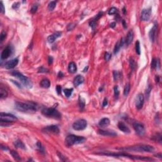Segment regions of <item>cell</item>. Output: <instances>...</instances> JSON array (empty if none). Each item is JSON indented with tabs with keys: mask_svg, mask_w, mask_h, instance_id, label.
<instances>
[{
	"mask_svg": "<svg viewBox=\"0 0 162 162\" xmlns=\"http://www.w3.org/2000/svg\"><path fill=\"white\" fill-rule=\"evenodd\" d=\"M17 110L23 113H34L38 110V106L32 101L16 102L15 104Z\"/></svg>",
	"mask_w": 162,
	"mask_h": 162,
	"instance_id": "1",
	"label": "cell"
},
{
	"mask_svg": "<svg viewBox=\"0 0 162 162\" xmlns=\"http://www.w3.org/2000/svg\"><path fill=\"white\" fill-rule=\"evenodd\" d=\"M120 150L122 151H137V152H148V153H152L154 151V148L152 146L146 145V144H138V145L133 146L120 148Z\"/></svg>",
	"mask_w": 162,
	"mask_h": 162,
	"instance_id": "2",
	"label": "cell"
},
{
	"mask_svg": "<svg viewBox=\"0 0 162 162\" xmlns=\"http://www.w3.org/2000/svg\"><path fill=\"white\" fill-rule=\"evenodd\" d=\"M99 154L101 155H106V156H115V157H125V158H129L130 159L134 160H146V161H151L153 160L152 158H150L149 157H144V156H133L131 154H126V153H111V152H103V153H101Z\"/></svg>",
	"mask_w": 162,
	"mask_h": 162,
	"instance_id": "3",
	"label": "cell"
},
{
	"mask_svg": "<svg viewBox=\"0 0 162 162\" xmlns=\"http://www.w3.org/2000/svg\"><path fill=\"white\" fill-rule=\"evenodd\" d=\"M11 74L14 77L18 78L20 80V82L23 84V86L26 87L27 88H28V89L32 88V82H31V80L28 77H25L22 74L19 72V71H17V70H14V71L11 72Z\"/></svg>",
	"mask_w": 162,
	"mask_h": 162,
	"instance_id": "4",
	"label": "cell"
},
{
	"mask_svg": "<svg viewBox=\"0 0 162 162\" xmlns=\"http://www.w3.org/2000/svg\"><path fill=\"white\" fill-rule=\"evenodd\" d=\"M86 139L84 137L75 136V135H69L65 139V144L67 146H71L74 144L82 143Z\"/></svg>",
	"mask_w": 162,
	"mask_h": 162,
	"instance_id": "5",
	"label": "cell"
},
{
	"mask_svg": "<svg viewBox=\"0 0 162 162\" xmlns=\"http://www.w3.org/2000/svg\"><path fill=\"white\" fill-rule=\"evenodd\" d=\"M42 113L46 117L54 119H60L62 117L60 113L53 108H46L42 110Z\"/></svg>",
	"mask_w": 162,
	"mask_h": 162,
	"instance_id": "6",
	"label": "cell"
},
{
	"mask_svg": "<svg viewBox=\"0 0 162 162\" xmlns=\"http://www.w3.org/2000/svg\"><path fill=\"white\" fill-rule=\"evenodd\" d=\"M0 119L1 122H6V123H11L17 121V118L15 116L10 113H1L0 114Z\"/></svg>",
	"mask_w": 162,
	"mask_h": 162,
	"instance_id": "7",
	"label": "cell"
},
{
	"mask_svg": "<svg viewBox=\"0 0 162 162\" xmlns=\"http://www.w3.org/2000/svg\"><path fill=\"white\" fill-rule=\"evenodd\" d=\"M87 123V121L84 119H80L75 122L72 125V128L75 130H82L86 128Z\"/></svg>",
	"mask_w": 162,
	"mask_h": 162,
	"instance_id": "8",
	"label": "cell"
},
{
	"mask_svg": "<svg viewBox=\"0 0 162 162\" xmlns=\"http://www.w3.org/2000/svg\"><path fill=\"white\" fill-rule=\"evenodd\" d=\"M133 127L135 131L139 136H142L145 134V128L142 124L139 122H134L133 124Z\"/></svg>",
	"mask_w": 162,
	"mask_h": 162,
	"instance_id": "9",
	"label": "cell"
},
{
	"mask_svg": "<svg viewBox=\"0 0 162 162\" xmlns=\"http://www.w3.org/2000/svg\"><path fill=\"white\" fill-rule=\"evenodd\" d=\"M44 132L48 133V134H58L60 132V129L57 125H50L46 127L43 129Z\"/></svg>",
	"mask_w": 162,
	"mask_h": 162,
	"instance_id": "10",
	"label": "cell"
},
{
	"mask_svg": "<svg viewBox=\"0 0 162 162\" xmlns=\"http://www.w3.org/2000/svg\"><path fill=\"white\" fill-rule=\"evenodd\" d=\"M144 102V95L141 93L137 94L136 99V107L137 109H141L143 107Z\"/></svg>",
	"mask_w": 162,
	"mask_h": 162,
	"instance_id": "11",
	"label": "cell"
},
{
	"mask_svg": "<svg viewBox=\"0 0 162 162\" xmlns=\"http://www.w3.org/2000/svg\"><path fill=\"white\" fill-rule=\"evenodd\" d=\"M151 15V8L144 9L141 12V20L143 21H148L150 19Z\"/></svg>",
	"mask_w": 162,
	"mask_h": 162,
	"instance_id": "12",
	"label": "cell"
},
{
	"mask_svg": "<svg viewBox=\"0 0 162 162\" xmlns=\"http://www.w3.org/2000/svg\"><path fill=\"white\" fill-rule=\"evenodd\" d=\"M97 133L101 136H111V137H114V136H117V134L113 130H98Z\"/></svg>",
	"mask_w": 162,
	"mask_h": 162,
	"instance_id": "13",
	"label": "cell"
},
{
	"mask_svg": "<svg viewBox=\"0 0 162 162\" xmlns=\"http://www.w3.org/2000/svg\"><path fill=\"white\" fill-rule=\"evenodd\" d=\"M11 51H11V47L10 46H6L2 51L1 54V58L2 60H5V59L8 58L11 54Z\"/></svg>",
	"mask_w": 162,
	"mask_h": 162,
	"instance_id": "14",
	"label": "cell"
},
{
	"mask_svg": "<svg viewBox=\"0 0 162 162\" xmlns=\"http://www.w3.org/2000/svg\"><path fill=\"white\" fill-rule=\"evenodd\" d=\"M18 63H19V60L17 58H14L6 62L5 63V67L7 69H11L17 66Z\"/></svg>",
	"mask_w": 162,
	"mask_h": 162,
	"instance_id": "15",
	"label": "cell"
},
{
	"mask_svg": "<svg viewBox=\"0 0 162 162\" xmlns=\"http://www.w3.org/2000/svg\"><path fill=\"white\" fill-rule=\"evenodd\" d=\"M62 36V32H56L54 34H51L48 37V42L49 43H53L55 41L56 39H57L58 37H60Z\"/></svg>",
	"mask_w": 162,
	"mask_h": 162,
	"instance_id": "16",
	"label": "cell"
},
{
	"mask_svg": "<svg viewBox=\"0 0 162 162\" xmlns=\"http://www.w3.org/2000/svg\"><path fill=\"white\" fill-rule=\"evenodd\" d=\"M118 127L123 132L126 133V134H129L130 132V130L129 129V127L124 124V122H119V124H118Z\"/></svg>",
	"mask_w": 162,
	"mask_h": 162,
	"instance_id": "17",
	"label": "cell"
},
{
	"mask_svg": "<svg viewBox=\"0 0 162 162\" xmlns=\"http://www.w3.org/2000/svg\"><path fill=\"white\" fill-rule=\"evenodd\" d=\"M156 30H157V26H156V25H154L153 27L151 29V31H150V32H149V37L150 39V41L152 43H153L154 40H155Z\"/></svg>",
	"mask_w": 162,
	"mask_h": 162,
	"instance_id": "18",
	"label": "cell"
},
{
	"mask_svg": "<svg viewBox=\"0 0 162 162\" xmlns=\"http://www.w3.org/2000/svg\"><path fill=\"white\" fill-rule=\"evenodd\" d=\"M84 81V78L83 76L79 75V76H76L75 77L74 80V84L75 86L77 87L79 86L80 84L83 83Z\"/></svg>",
	"mask_w": 162,
	"mask_h": 162,
	"instance_id": "19",
	"label": "cell"
},
{
	"mask_svg": "<svg viewBox=\"0 0 162 162\" xmlns=\"http://www.w3.org/2000/svg\"><path fill=\"white\" fill-rule=\"evenodd\" d=\"M133 38H134V33L132 31H130L127 35L126 39H125V44L127 46H129L130 44L132 42Z\"/></svg>",
	"mask_w": 162,
	"mask_h": 162,
	"instance_id": "20",
	"label": "cell"
},
{
	"mask_svg": "<svg viewBox=\"0 0 162 162\" xmlns=\"http://www.w3.org/2000/svg\"><path fill=\"white\" fill-rule=\"evenodd\" d=\"M123 44H124V39L122 38L120 39V41H119L117 42V43L116 44L115 46L114 51H113L115 54H117L119 52V51L120 50L121 47H122Z\"/></svg>",
	"mask_w": 162,
	"mask_h": 162,
	"instance_id": "21",
	"label": "cell"
},
{
	"mask_svg": "<svg viewBox=\"0 0 162 162\" xmlns=\"http://www.w3.org/2000/svg\"><path fill=\"white\" fill-rule=\"evenodd\" d=\"M68 72H69L70 73H71V74H74V73H76L77 70V65H76V63H75L74 62H70V63H69V65H68Z\"/></svg>",
	"mask_w": 162,
	"mask_h": 162,
	"instance_id": "22",
	"label": "cell"
},
{
	"mask_svg": "<svg viewBox=\"0 0 162 162\" xmlns=\"http://www.w3.org/2000/svg\"><path fill=\"white\" fill-rule=\"evenodd\" d=\"M110 121L108 118H103L99 122V125L101 127H106L110 125Z\"/></svg>",
	"mask_w": 162,
	"mask_h": 162,
	"instance_id": "23",
	"label": "cell"
},
{
	"mask_svg": "<svg viewBox=\"0 0 162 162\" xmlns=\"http://www.w3.org/2000/svg\"><path fill=\"white\" fill-rule=\"evenodd\" d=\"M40 86L43 88H49L50 87V81L48 79H44L41 81Z\"/></svg>",
	"mask_w": 162,
	"mask_h": 162,
	"instance_id": "24",
	"label": "cell"
},
{
	"mask_svg": "<svg viewBox=\"0 0 162 162\" xmlns=\"http://www.w3.org/2000/svg\"><path fill=\"white\" fill-rule=\"evenodd\" d=\"M8 96V92L3 86L0 87V97L1 99H5Z\"/></svg>",
	"mask_w": 162,
	"mask_h": 162,
	"instance_id": "25",
	"label": "cell"
},
{
	"mask_svg": "<svg viewBox=\"0 0 162 162\" xmlns=\"http://www.w3.org/2000/svg\"><path fill=\"white\" fill-rule=\"evenodd\" d=\"M14 145H15L16 148H21L23 149V150H25V146L24 145V144L20 140H17L16 141H15L14 142Z\"/></svg>",
	"mask_w": 162,
	"mask_h": 162,
	"instance_id": "26",
	"label": "cell"
},
{
	"mask_svg": "<svg viewBox=\"0 0 162 162\" xmlns=\"http://www.w3.org/2000/svg\"><path fill=\"white\" fill-rule=\"evenodd\" d=\"M10 153H11V156L13 157V158L15 160L17 161L21 160V158H20V155L18 154V153H17V151H14V150H11V151H10Z\"/></svg>",
	"mask_w": 162,
	"mask_h": 162,
	"instance_id": "27",
	"label": "cell"
},
{
	"mask_svg": "<svg viewBox=\"0 0 162 162\" xmlns=\"http://www.w3.org/2000/svg\"><path fill=\"white\" fill-rule=\"evenodd\" d=\"M130 85L129 83H127L125 84V87H124V96H127L129 94L130 92Z\"/></svg>",
	"mask_w": 162,
	"mask_h": 162,
	"instance_id": "28",
	"label": "cell"
},
{
	"mask_svg": "<svg viewBox=\"0 0 162 162\" xmlns=\"http://www.w3.org/2000/svg\"><path fill=\"white\" fill-rule=\"evenodd\" d=\"M73 91H74V89L72 88H71V89H65L63 91H64V94H65V96L66 97H69L72 94Z\"/></svg>",
	"mask_w": 162,
	"mask_h": 162,
	"instance_id": "29",
	"label": "cell"
},
{
	"mask_svg": "<svg viewBox=\"0 0 162 162\" xmlns=\"http://www.w3.org/2000/svg\"><path fill=\"white\" fill-rule=\"evenodd\" d=\"M158 63H159V61L158 60H157L156 58H153L151 61V66L152 68H156V67L158 65Z\"/></svg>",
	"mask_w": 162,
	"mask_h": 162,
	"instance_id": "30",
	"label": "cell"
},
{
	"mask_svg": "<svg viewBox=\"0 0 162 162\" xmlns=\"http://www.w3.org/2000/svg\"><path fill=\"white\" fill-rule=\"evenodd\" d=\"M56 1H51L49 3V5H48V10H49L50 11H53L56 7Z\"/></svg>",
	"mask_w": 162,
	"mask_h": 162,
	"instance_id": "31",
	"label": "cell"
},
{
	"mask_svg": "<svg viewBox=\"0 0 162 162\" xmlns=\"http://www.w3.org/2000/svg\"><path fill=\"white\" fill-rule=\"evenodd\" d=\"M36 146H37L39 151H41V153H44V149L43 146H42V144L39 141H38V142H37V144H36Z\"/></svg>",
	"mask_w": 162,
	"mask_h": 162,
	"instance_id": "32",
	"label": "cell"
},
{
	"mask_svg": "<svg viewBox=\"0 0 162 162\" xmlns=\"http://www.w3.org/2000/svg\"><path fill=\"white\" fill-rule=\"evenodd\" d=\"M118 10L117 8H116L115 7H112V8H110L108 11V14L110 15H115L117 13Z\"/></svg>",
	"mask_w": 162,
	"mask_h": 162,
	"instance_id": "33",
	"label": "cell"
},
{
	"mask_svg": "<svg viewBox=\"0 0 162 162\" xmlns=\"http://www.w3.org/2000/svg\"><path fill=\"white\" fill-rule=\"evenodd\" d=\"M136 51L137 54H140V43L139 41H137L136 43Z\"/></svg>",
	"mask_w": 162,
	"mask_h": 162,
	"instance_id": "34",
	"label": "cell"
},
{
	"mask_svg": "<svg viewBox=\"0 0 162 162\" xmlns=\"http://www.w3.org/2000/svg\"><path fill=\"white\" fill-rule=\"evenodd\" d=\"M130 66L131 67V68L132 70H134L136 67V62L134 61V60L133 58H131L130 60Z\"/></svg>",
	"mask_w": 162,
	"mask_h": 162,
	"instance_id": "35",
	"label": "cell"
},
{
	"mask_svg": "<svg viewBox=\"0 0 162 162\" xmlns=\"http://www.w3.org/2000/svg\"><path fill=\"white\" fill-rule=\"evenodd\" d=\"M37 8H38V5L37 4H34L32 6V8H31V12L32 13H35L37 11Z\"/></svg>",
	"mask_w": 162,
	"mask_h": 162,
	"instance_id": "36",
	"label": "cell"
},
{
	"mask_svg": "<svg viewBox=\"0 0 162 162\" xmlns=\"http://www.w3.org/2000/svg\"><path fill=\"white\" fill-rule=\"evenodd\" d=\"M6 37V33L5 32V31H2L1 33V36H0V41H1V42H3V41L5 40Z\"/></svg>",
	"mask_w": 162,
	"mask_h": 162,
	"instance_id": "37",
	"label": "cell"
},
{
	"mask_svg": "<svg viewBox=\"0 0 162 162\" xmlns=\"http://www.w3.org/2000/svg\"><path fill=\"white\" fill-rule=\"evenodd\" d=\"M79 106H80V108H84L85 107V102L83 99H82L81 97H80L79 98Z\"/></svg>",
	"mask_w": 162,
	"mask_h": 162,
	"instance_id": "38",
	"label": "cell"
},
{
	"mask_svg": "<svg viewBox=\"0 0 162 162\" xmlns=\"http://www.w3.org/2000/svg\"><path fill=\"white\" fill-rule=\"evenodd\" d=\"M113 77H114L115 80H117L120 77V73L117 71L113 72Z\"/></svg>",
	"mask_w": 162,
	"mask_h": 162,
	"instance_id": "39",
	"label": "cell"
},
{
	"mask_svg": "<svg viewBox=\"0 0 162 162\" xmlns=\"http://www.w3.org/2000/svg\"><path fill=\"white\" fill-rule=\"evenodd\" d=\"M114 93L115 96L116 97H118V96H119L120 92H119V87H118L117 86H115L114 87Z\"/></svg>",
	"mask_w": 162,
	"mask_h": 162,
	"instance_id": "40",
	"label": "cell"
},
{
	"mask_svg": "<svg viewBox=\"0 0 162 162\" xmlns=\"http://www.w3.org/2000/svg\"><path fill=\"white\" fill-rule=\"evenodd\" d=\"M0 11H1V13L3 14L5 13V8L4 7V5L3 4V2L1 1L0 2Z\"/></svg>",
	"mask_w": 162,
	"mask_h": 162,
	"instance_id": "41",
	"label": "cell"
},
{
	"mask_svg": "<svg viewBox=\"0 0 162 162\" xmlns=\"http://www.w3.org/2000/svg\"><path fill=\"white\" fill-rule=\"evenodd\" d=\"M111 57V54L109 53H106L105 54V59L106 61H109Z\"/></svg>",
	"mask_w": 162,
	"mask_h": 162,
	"instance_id": "42",
	"label": "cell"
},
{
	"mask_svg": "<svg viewBox=\"0 0 162 162\" xmlns=\"http://www.w3.org/2000/svg\"><path fill=\"white\" fill-rule=\"evenodd\" d=\"M38 72H41V73H47L48 72V70L46 69V68H44V67H41L39 69Z\"/></svg>",
	"mask_w": 162,
	"mask_h": 162,
	"instance_id": "43",
	"label": "cell"
},
{
	"mask_svg": "<svg viewBox=\"0 0 162 162\" xmlns=\"http://www.w3.org/2000/svg\"><path fill=\"white\" fill-rule=\"evenodd\" d=\"M89 24H90V26L93 28V29H94V28H95V27H96V21H95V20H92V21L90 22Z\"/></svg>",
	"mask_w": 162,
	"mask_h": 162,
	"instance_id": "44",
	"label": "cell"
},
{
	"mask_svg": "<svg viewBox=\"0 0 162 162\" xmlns=\"http://www.w3.org/2000/svg\"><path fill=\"white\" fill-rule=\"evenodd\" d=\"M151 86L150 85L148 87V88H147V89H146V95L148 96L150 95V93H151Z\"/></svg>",
	"mask_w": 162,
	"mask_h": 162,
	"instance_id": "45",
	"label": "cell"
},
{
	"mask_svg": "<svg viewBox=\"0 0 162 162\" xmlns=\"http://www.w3.org/2000/svg\"><path fill=\"white\" fill-rule=\"evenodd\" d=\"M56 90L57 91L58 94H60L61 92H62V87H61V86L58 85L57 86H56Z\"/></svg>",
	"mask_w": 162,
	"mask_h": 162,
	"instance_id": "46",
	"label": "cell"
},
{
	"mask_svg": "<svg viewBox=\"0 0 162 162\" xmlns=\"http://www.w3.org/2000/svg\"><path fill=\"white\" fill-rule=\"evenodd\" d=\"M108 105V100H107V98H105V99L103 100V107H106L107 105Z\"/></svg>",
	"mask_w": 162,
	"mask_h": 162,
	"instance_id": "47",
	"label": "cell"
},
{
	"mask_svg": "<svg viewBox=\"0 0 162 162\" xmlns=\"http://www.w3.org/2000/svg\"><path fill=\"white\" fill-rule=\"evenodd\" d=\"M11 82H13V83L15 84V85H17V87H19V88H22V87H21V85H20V84L18 83V82H15V81H14V80H11Z\"/></svg>",
	"mask_w": 162,
	"mask_h": 162,
	"instance_id": "48",
	"label": "cell"
},
{
	"mask_svg": "<svg viewBox=\"0 0 162 162\" xmlns=\"http://www.w3.org/2000/svg\"><path fill=\"white\" fill-rule=\"evenodd\" d=\"M48 62H49V64H51V63H52L53 57H51V56H49V58H48Z\"/></svg>",
	"mask_w": 162,
	"mask_h": 162,
	"instance_id": "49",
	"label": "cell"
},
{
	"mask_svg": "<svg viewBox=\"0 0 162 162\" xmlns=\"http://www.w3.org/2000/svg\"><path fill=\"white\" fill-rule=\"evenodd\" d=\"M115 25H116V23L115 22H113V23H111V24H110V27H115Z\"/></svg>",
	"mask_w": 162,
	"mask_h": 162,
	"instance_id": "50",
	"label": "cell"
}]
</instances>
